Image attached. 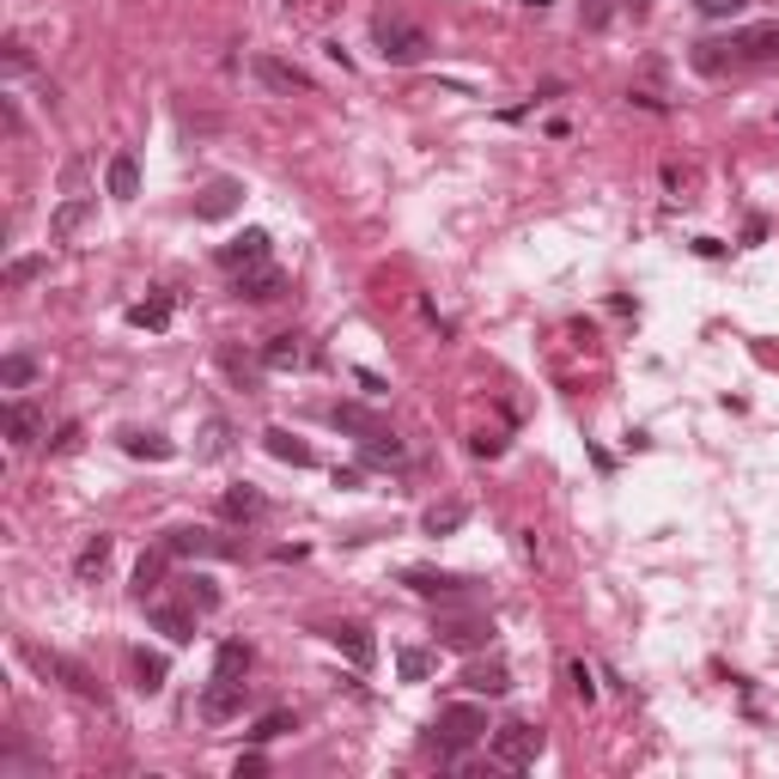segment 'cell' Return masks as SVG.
<instances>
[{"label":"cell","instance_id":"cell-27","mask_svg":"<svg viewBox=\"0 0 779 779\" xmlns=\"http://www.w3.org/2000/svg\"><path fill=\"white\" fill-rule=\"evenodd\" d=\"M86 219H92V201H62V208H55V219H49V231H55V238H74Z\"/></svg>","mask_w":779,"mask_h":779},{"label":"cell","instance_id":"cell-8","mask_svg":"<svg viewBox=\"0 0 779 779\" xmlns=\"http://www.w3.org/2000/svg\"><path fill=\"white\" fill-rule=\"evenodd\" d=\"M219 268L226 275H244V268H262L268 262V231H244V238H231V244H219Z\"/></svg>","mask_w":779,"mask_h":779},{"label":"cell","instance_id":"cell-4","mask_svg":"<svg viewBox=\"0 0 779 779\" xmlns=\"http://www.w3.org/2000/svg\"><path fill=\"white\" fill-rule=\"evenodd\" d=\"M165 549H171V554H196V561H231V554H238V542H226V536H214V530H196V524H184V530L165 536Z\"/></svg>","mask_w":779,"mask_h":779},{"label":"cell","instance_id":"cell-18","mask_svg":"<svg viewBox=\"0 0 779 779\" xmlns=\"http://www.w3.org/2000/svg\"><path fill=\"white\" fill-rule=\"evenodd\" d=\"M329 420H336L341 432H360V444H366V439H378V432H390V427H384V420H378V414H372V409H353V402H341V409H329Z\"/></svg>","mask_w":779,"mask_h":779},{"label":"cell","instance_id":"cell-6","mask_svg":"<svg viewBox=\"0 0 779 779\" xmlns=\"http://www.w3.org/2000/svg\"><path fill=\"white\" fill-rule=\"evenodd\" d=\"M329 645L348 657L353 670H372V657H378V640H372V627H360V621H336V627H329Z\"/></svg>","mask_w":779,"mask_h":779},{"label":"cell","instance_id":"cell-16","mask_svg":"<svg viewBox=\"0 0 779 779\" xmlns=\"http://www.w3.org/2000/svg\"><path fill=\"white\" fill-rule=\"evenodd\" d=\"M244 201V189L231 184V177H219V184H208L201 189V201H196V219H226L231 208Z\"/></svg>","mask_w":779,"mask_h":779},{"label":"cell","instance_id":"cell-13","mask_svg":"<svg viewBox=\"0 0 779 779\" xmlns=\"http://www.w3.org/2000/svg\"><path fill=\"white\" fill-rule=\"evenodd\" d=\"M196 615H201V610H177V603H147V621H153L171 645H189V640H196Z\"/></svg>","mask_w":779,"mask_h":779},{"label":"cell","instance_id":"cell-2","mask_svg":"<svg viewBox=\"0 0 779 779\" xmlns=\"http://www.w3.org/2000/svg\"><path fill=\"white\" fill-rule=\"evenodd\" d=\"M488 749H493V762H500V767H530L536 755H542V731L524 725V718H512V725L488 731Z\"/></svg>","mask_w":779,"mask_h":779},{"label":"cell","instance_id":"cell-21","mask_svg":"<svg viewBox=\"0 0 779 779\" xmlns=\"http://www.w3.org/2000/svg\"><path fill=\"white\" fill-rule=\"evenodd\" d=\"M244 670H250V645L226 640V645L214 652V676H219V682H244Z\"/></svg>","mask_w":779,"mask_h":779},{"label":"cell","instance_id":"cell-17","mask_svg":"<svg viewBox=\"0 0 779 779\" xmlns=\"http://www.w3.org/2000/svg\"><path fill=\"white\" fill-rule=\"evenodd\" d=\"M262 444H268V457L292 463V469H311V463H317V457H311V444H305V439H292L287 427H268V432H262Z\"/></svg>","mask_w":779,"mask_h":779},{"label":"cell","instance_id":"cell-22","mask_svg":"<svg viewBox=\"0 0 779 779\" xmlns=\"http://www.w3.org/2000/svg\"><path fill=\"white\" fill-rule=\"evenodd\" d=\"M463 682H469L475 694H505V688H512V670H505V664H469Z\"/></svg>","mask_w":779,"mask_h":779},{"label":"cell","instance_id":"cell-33","mask_svg":"<svg viewBox=\"0 0 779 779\" xmlns=\"http://www.w3.org/2000/svg\"><path fill=\"white\" fill-rule=\"evenodd\" d=\"M104 561H110V536H92V542L79 549L74 573H79V579H92V573H104Z\"/></svg>","mask_w":779,"mask_h":779},{"label":"cell","instance_id":"cell-40","mask_svg":"<svg viewBox=\"0 0 779 779\" xmlns=\"http://www.w3.org/2000/svg\"><path fill=\"white\" fill-rule=\"evenodd\" d=\"M566 676H573V688H579V701H591V694H596V682H591L585 664H566Z\"/></svg>","mask_w":779,"mask_h":779},{"label":"cell","instance_id":"cell-25","mask_svg":"<svg viewBox=\"0 0 779 779\" xmlns=\"http://www.w3.org/2000/svg\"><path fill=\"white\" fill-rule=\"evenodd\" d=\"M123 451H128V457H153V463H165L177 444L159 439V432H123Z\"/></svg>","mask_w":779,"mask_h":779},{"label":"cell","instance_id":"cell-12","mask_svg":"<svg viewBox=\"0 0 779 779\" xmlns=\"http://www.w3.org/2000/svg\"><path fill=\"white\" fill-rule=\"evenodd\" d=\"M488 640H493V627L481 621V615H457V621H439V645H451V652H481Z\"/></svg>","mask_w":779,"mask_h":779},{"label":"cell","instance_id":"cell-1","mask_svg":"<svg viewBox=\"0 0 779 779\" xmlns=\"http://www.w3.org/2000/svg\"><path fill=\"white\" fill-rule=\"evenodd\" d=\"M372 49H378L390 67H414V62H427V49L432 37L414 25V18H397V13H378L372 18Z\"/></svg>","mask_w":779,"mask_h":779},{"label":"cell","instance_id":"cell-41","mask_svg":"<svg viewBox=\"0 0 779 779\" xmlns=\"http://www.w3.org/2000/svg\"><path fill=\"white\" fill-rule=\"evenodd\" d=\"M500 444H505V439H493V432H475L469 451H475V457H500Z\"/></svg>","mask_w":779,"mask_h":779},{"label":"cell","instance_id":"cell-30","mask_svg":"<svg viewBox=\"0 0 779 779\" xmlns=\"http://www.w3.org/2000/svg\"><path fill=\"white\" fill-rule=\"evenodd\" d=\"M184 596H189V610H201V615H214V610H219L214 579H201V573H189V579H184Z\"/></svg>","mask_w":779,"mask_h":779},{"label":"cell","instance_id":"cell-24","mask_svg":"<svg viewBox=\"0 0 779 779\" xmlns=\"http://www.w3.org/2000/svg\"><path fill=\"white\" fill-rule=\"evenodd\" d=\"M299 360H305V348H299V336H275V341H268V348H262V366H268V372H292V366H299Z\"/></svg>","mask_w":779,"mask_h":779},{"label":"cell","instance_id":"cell-42","mask_svg":"<svg viewBox=\"0 0 779 779\" xmlns=\"http://www.w3.org/2000/svg\"><path fill=\"white\" fill-rule=\"evenodd\" d=\"M737 7H743V0H701V13H706V18H731Z\"/></svg>","mask_w":779,"mask_h":779},{"label":"cell","instance_id":"cell-10","mask_svg":"<svg viewBox=\"0 0 779 779\" xmlns=\"http://www.w3.org/2000/svg\"><path fill=\"white\" fill-rule=\"evenodd\" d=\"M256 79L268 86V92H280V98H292V92H311V74L305 67H292V62H280V55H256Z\"/></svg>","mask_w":779,"mask_h":779},{"label":"cell","instance_id":"cell-38","mask_svg":"<svg viewBox=\"0 0 779 779\" xmlns=\"http://www.w3.org/2000/svg\"><path fill=\"white\" fill-rule=\"evenodd\" d=\"M7 67H13V74H25V67H32V49H25V37H7Z\"/></svg>","mask_w":779,"mask_h":779},{"label":"cell","instance_id":"cell-20","mask_svg":"<svg viewBox=\"0 0 779 779\" xmlns=\"http://www.w3.org/2000/svg\"><path fill=\"white\" fill-rule=\"evenodd\" d=\"M110 196H116V201H135L140 196V165L128 153L110 159Z\"/></svg>","mask_w":779,"mask_h":779},{"label":"cell","instance_id":"cell-15","mask_svg":"<svg viewBox=\"0 0 779 779\" xmlns=\"http://www.w3.org/2000/svg\"><path fill=\"white\" fill-rule=\"evenodd\" d=\"M7 439H13L18 451H32V444L43 439V409H37V402H13V409H7Z\"/></svg>","mask_w":779,"mask_h":779},{"label":"cell","instance_id":"cell-37","mask_svg":"<svg viewBox=\"0 0 779 779\" xmlns=\"http://www.w3.org/2000/svg\"><path fill=\"white\" fill-rule=\"evenodd\" d=\"M219 366H226L231 378L244 384V390H250V384H256V366H250V360H238V353H219Z\"/></svg>","mask_w":779,"mask_h":779},{"label":"cell","instance_id":"cell-35","mask_svg":"<svg viewBox=\"0 0 779 779\" xmlns=\"http://www.w3.org/2000/svg\"><path fill=\"white\" fill-rule=\"evenodd\" d=\"M409 451H402L397 432H378V439H366V463H402Z\"/></svg>","mask_w":779,"mask_h":779},{"label":"cell","instance_id":"cell-3","mask_svg":"<svg viewBox=\"0 0 779 779\" xmlns=\"http://www.w3.org/2000/svg\"><path fill=\"white\" fill-rule=\"evenodd\" d=\"M432 731H439L444 749H469V743H481L493 725H488L481 706H439V725H432Z\"/></svg>","mask_w":779,"mask_h":779},{"label":"cell","instance_id":"cell-26","mask_svg":"<svg viewBox=\"0 0 779 779\" xmlns=\"http://www.w3.org/2000/svg\"><path fill=\"white\" fill-rule=\"evenodd\" d=\"M135 688L140 694H159V688H165V657L159 652H135Z\"/></svg>","mask_w":779,"mask_h":779},{"label":"cell","instance_id":"cell-23","mask_svg":"<svg viewBox=\"0 0 779 779\" xmlns=\"http://www.w3.org/2000/svg\"><path fill=\"white\" fill-rule=\"evenodd\" d=\"M219 512H226L231 524H250V518H262V493H256V488H226Z\"/></svg>","mask_w":779,"mask_h":779},{"label":"cell","instance_id":"cell-32","mask_svg":"<svg viewBox=\"0 0 779 779\" xmlns=\"http://www.w3.org/2000/svg\"><path fill=\"white\" fill-rule=\"evenodd\" d=\"M32 378H37V360H25V353H7V360H0V384H7V390H25Z\"/></svg>","mask_w":779,"mask_h":779},{"label":"cell","instance_id":"cell-43","mask_svg":"<svg viewBox=\"0 0 779 779\" xmlns=\"http://www.w3.org/2000/svg\"><path fill=\"white\" fill-rule=\"evenodd\" d=\"M74 444H79V427H74V420H67V427L55 432V451H74Z\"/></svg>","mask_w":779,"mask_h":779},{"label":"cell","instance_id":"cell-34","mask_svg":"<svg viewBox=\"0 0 779 779\" xmlns=\"http://www.w3.org/2000/svg\"><path fill=\"white\" fill-rule=\"evenodd\" d=\"M287 731H299V718H292L287 706H280V713H262L250 737H256V743H275V737H287Z\"/></svg>","mask_w":779,"mask_h":779},{"label":"cell","instance_id":"cell-36","mask_svg":"<svg viewBox=\"0 0 779 779\" xmlns=\"http://www.w3.org/2000/svg\"><path fill=\"white\" fill-rule=\"evenodd\" d=\"M37 275H43V256H25L7 268V287H25V280H37Z\"/></svg>","mask_w":779,"mask_h":779},{"label":"cell","instance_id":"cell-28","mask_svg":"<svg viewBox=\"0 0 779 779\" xmlns=\"http://www.w3.org/2000/svg\"><path fill=\"white\" fill-rule=\"evenodd\" d=\"M463 518H469V512H463L457 500H444V505H432L420 524H427V536H451V530H463Z\"/></svg>","mask_w":779,"mask_h":779},{"label":"cell","instance_id":"cell-29","mask_svg":"<svg viewBox=\"0 0 779 779\" xmlns=\"http://www.w3.org/2000/svg\"><path fill=\"white\" fill-rule=\"evenodd\" d=\"M397 670H402V682H427V676H432V652H420V645H402V652H397Z\"/></svg>","mask_w":779,"mask_h":779},{"label":"cell","instance_id":"cell-14","mask_svg":"<svg viewBox=\"0 0 779 779\" xmlns=\"http://www.w3.org/2000/svg\"><path fill=\"white\" fill-rule=\"evenodd\" d=\"M238 713H244V682H219L214 676V688L201 694V718H208V725H226V718H238Z\"/></svg>","mask_w":779,"mask_h":779},{"label":"cell","instance_id":"cell-31","mask_svg":"<svg viewBox=\"0 0 779 779\" xmlns=\"http://www.w3.org/2000/svg\"><path fill=\"white\" fill-rule=\"evenodd\" d=\"M128 323H135V329H165V323H171V299H165V292H159V299H147V305H135V311H128Z\"/></svg>","mask_w":779,"mask_h":779},{"label":"cell","instance_id":"cell-39","mask_svg":"<svg viewBox=\"0 0 779 779\" xmlns=\"http://www.w3.org/2000/svg\"><path fill=\"white\" fill-rule=\"evenodd\" d=\"M226 451V420H208V444H201V457H219Z\"/></svg>","mask_w":779,"mask_h":779},{"label":"cell","instance_id":"cell-5","mask_svg":"<svg viewBox=\"0 0 779 779\" xmlns=\"http://www.w3.org/2000/svg\"><path fill=\"white\" fill-rule=\"evenodd\" d=\"M25 657H32V664H37L43 676H62V682L74 688V694H86V701L98 694L92 670H86V664H74V657H62V652H43V645H25Z\"/></svg>","mask_w":779,"mask_h":779},{"label":"cell","instance_id":"cell-7","mask_svg":"<svg viewBox=\"0 0 779 779\" xmlns=\"http://www.w3.org/2000/svg\"><path fill=\"white\" fill-rule=\"evenodd\" d=\"M231 292H238V299H250V305H268V299H280V292H287V275H280L275 262H262V268L231 275Z\"/></svg>","mask_w":779,"mask_h":779},{"label":"cell","instance_id":"cell-11","mask_svg":"<svg viewBox=\"0 0 779 779\" xmlns=\"http://www.w3.org/2000/svg\"><path fill=\"white\" fill-rule=\"evenodd\" d=\"M402 585H409V591H420V596H469V591H475V579L432 573V566H409V573H402Z\"/></svg>","mask_w":779,"mask_h":779},{"label":"cell","instance_id":"cell-9","mask_svg":"<svg viewBox=\"0 0 779 779\" xmlns=\"http://www.w3.org/2000/svg\"><path fill=\"white\" fill-rule=\"evenodd\" d=\"M731 55H737V62H779V18L737 32V37H731Z\"/></svg>","mask_w":779,"mask_h":779},{"label":"cell","instance_id":"cell-19","mask_svg":"<svg viewBox=\"0 0 779 779\" xmlns=\"http://www.w3.org/2000/svg\"><path fill=\"white\" fill-rule=\"evenodd\" d=\"M165 566H171V549L140 554V566H135V596H140V603H147V596L159 591V579H165Z\"/></svg>","mask_w":779,"mask_h":779}]
</instances>
